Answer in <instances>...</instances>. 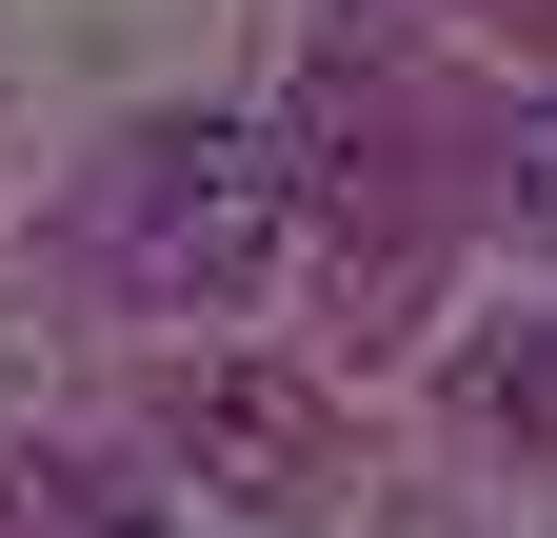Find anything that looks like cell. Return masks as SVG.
<instances>
[{
	"label": "cell",
	"instance_id": "obj_3",
	"mask_svg": "<svg viewBox=\"0 0 557 538\" xmlns=\"http://www.w3.org/2000/svg\"><path fill=\"white\" fill-rule=\"evenodd\" d=\"M518 140H537V160H518V199H537V220H557V120H518Z\"/></svg>",
	"mask_w": 557,
	"mask_h": 538
},
{
	"label": "cell",
	"instance_id": "obj_1",
	"mask_svg": "<svg viewBox=\"0 0 557 538\" xmlns=\"http://www.w3.org/2000/svg\"><path fill=\"white\" fill-rule=\"evenodd\" d=\"M278 220H299V180H278L259 120H139V140L100 160V199H81L100 280H120V299H160V319H180V299H259Z\"/></svg>",
	"mask_w": 557,
	"mask_h": 538
},
{
	"label": "cell",
	"instance_id": "obj_2",
	"mask_svg": "<svg viewBox=\"0 0 557 538\" xmlns=\"http://www.w3.org/2000/svg\"><path fill=\"white\" fill-rule=\"evenodd\" d=\"M180 458H199L220 499H299V479H319V399L259 379V359H220V379H180Z\"/></svg>",
	"mask_w": 557,
	"mask_h": 538
}]
</instances>
